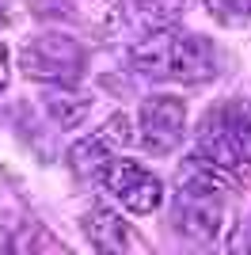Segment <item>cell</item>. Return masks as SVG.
Returning <instances> with one entry per match:
<instances>
[{"mask_svg":"<svg viewBox=\"0 0 251 255\" xmlns=\"http://www.w3.org/2000/svg\"><path fill=\"white\" fill-rule=\"evenodd\" d=\"M129 65L156 80H179V84H206L217 73V53L202 34H179L171 27H152V31L133 42Z\"/></svg>","mask_w":251,"mask_h":255,"instance_id":"obj_1","label":"cell"},{"mask_svg":"<svg viewBox=\"0 0 251 255\" xmlns=\"http://www.w3.org/2000/svg\"><path fill=\"white\" fill-rule=\"evenodd\" d=\"M198 152L232 171L236 179L251 175V118L232 103L209 111L198 129Z\"/></svg>","mask_w":251,"mask_h":255,"instance_id":"obj_2","label":"cell"},{"mask_svg":"<svg viewBox=\"0 0 251 255\" xmlns=\"http://www.w3.org/2000/svg\"><path fill=\"white\" fill-rule=\"evenodd\" d=\"M19 69L31 80H42V84L73 88L84 73V50L69 34H38V38H31L23 46Z\"/></svg>","mask_w":251,"mask_h":255,"instance_id":"obj_3","label":"cell"},{"mask_svg":"<svg viewBox=\"0 0 251 255\" xmlns=\"http://www.w3.org/2000/svg\"><path fill=\"white\" fill-rule=\"evenodd\" d=\"M99 175H103V187L115 194V202L122 206V210H129L133 217L152 213L160 206V198H164L160 179L148 168L133 164V160H122V156H118V160H107V168L99 171Z\"/></svg>","mask_w":251,"mask_h":255,"instance_id":"obj_4","label":"cell"},{"mask_svg":"<svg viewBox=\"0 0 251 255\" xmlns=\"http://www.w3.org/2000/svg\"><path fill=\"white\" fill-rule=\"evenodd\" d=\"M183 126H187V107L179 96H152L141 103L137 115V129H141V145L148 152H171L183 141Z\"/></svg>","mask_w":251,"mask_h":255,"instance_id":"obj_5","label":"cell"},{"mask_svg":"<svg viewBox=\"0 0 251 255\" xmlns=\"http://www.w3.org/2000/svg\"><path fill=\"white\" fill-rule=\"evenodd\" d=\"M179 225L190 240H217L225 233V194H198L179 191Z\"/></svg>","mask_w":251,"mask_h":255,"instance_id":"obj_6","label":"cell"},{"mask_svg":"<svg viewBox=\"0 0 251 255\" xmlns=\"http://www.w3.org/2000/svg\"><path fill=\"white\" fill-rule=\"evenodd\" d=\"M84 233H88V240H92L95 252H145V244L137 240L133 225H126L122 217H118L115 210H107V206H95L88 217H84Z\"/></svg>","mask_w":251,"mask_h":255,"instance_id":"obj_7","label":"cell"},{"mask_svg":"<svg viewBox=\"0 0 251 255\" xmlns=\"http://www.w3.org/2000/svg\"><path fill=\"white\" fill-rule=\"evenodd\" d=\"M240 187V179L225 171L221 164H213L209 156L194 152V156L183 160L179 168V191H198V194H232Z\"/></svg>","mask_w":251,"mask_h":255,"instance_id":"obj_8","label":"cell"},{"mask_svg":"<svg viewBox=\"0 0 251 255\" xmlns=\"http://www.w3.org/2000/svg\"><path fill=\"white\" fill-rule=\"evenodd\" d=\"M107 160H111V149H107L95 133H92V137H84V141H76L73 152H69V164H73L80 175H95V171H103Z\"/></svg>","mask_w":251,"mask_h":255,"instance_id":"obj_9","label":"cell"},{"mask_svg":"<svg viewBox=\"0 0 251 255\" xmlns=\"http://www.w3.org/2000/svg\"><path fill=\"white\" fill-rule=\"evenodd\" d=\"M46 111H50L65 129H73V126H80L84 115H88V99L69 96V88H65V92H50V96H46Z\"/></svg>","mask_w":251,"mask_h":255,"instance_id":"obj_10","label":"cell"},{"mask_svg":"<svg viewBox=\"0 0 251 255\" xmlns=\"http://www.w3.org/2000/svg\"><path fill=\"white\" fill-rule=\"evenodd\" d=\"M206 8L213 11L221 23H229V27L251 23V0H206Z\"/></svg>","mask_w":251,"mask_h":255,"instance_id":"obj_11","label":"cell"},{"mask_svg":"<svg viewBox=\"0 0 251 255\" xmlns=\"http://www.w3.org/2000/svg\"><path fill=\"white\" fill-rule=\"evenodd\" d=\"M95 137L103 141V145H107L111 152L126 149V145H129V118H126V115H111V118H107V126L99 129Z\"/></svg>","mask_w":251,"mask_h":255,"instance_id":"obj_12","label":"cell"},{"mask_svg":"<svg viewBox=\"0 0 251 255\" xmlns=\"http://www.w3.org/2000/svg\"><path fill=\"white\" fill-rule=\"evenodd\" d=\"M0 88H8V46L0 42Z\"/></svg>","mask_w":251,"mask_h":255,"instance_id":"obj_13","label":"cell"}]
</instances>
